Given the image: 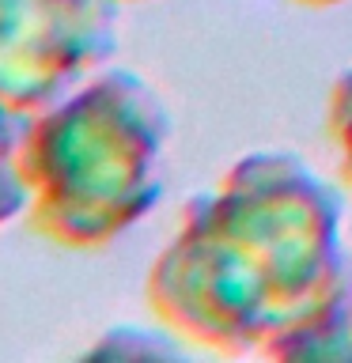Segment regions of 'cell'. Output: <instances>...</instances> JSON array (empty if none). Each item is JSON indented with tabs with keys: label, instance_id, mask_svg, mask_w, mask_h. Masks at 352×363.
Instances as JSON below:
<instances>
[{
	"label": "cell",
	"instance_id": "cell-2",
	"mask_svg": "<svg viewBox=\"0 0 352 363\" xmlns=\"http://www.w3.org/2000/svg\"><path fill=\"white\" fill-rule=\"evenodd\" d=\"M95 0H0V106L19 121L53 106L102 50Z\"/></svg>",
	"mask_w": 352,
	"mask_h": 363
},
{
	"label": "cell",
	"instance_id": "cell-1",
	"mask_svg": "<svg viewBox=\"0 0 352 363\" xmlns=\"http://www.w3.org/2000/svg\"><path fill=\"white\" fill-rule=\"evenodd\" d=\"M141 125L129 91L95 87L23 121L19 178L31 223L57 242H91L133 204Z\"/></svg>",
	"mask_w": 352,
	"mask_h": 363
},
{
	"label": "cell",
	"instance_id": "cell-3",
	"mask_svg": "<svg viewBox=\"0 0 352 363\" xmlns=\"http://www.w3.org/2000/svg\"><path fill=\"white\" fill-rule=\"evenodd\" d=\"M19 133L23 121L0 106V227L27 208V189L19 178Z\"/></svg>",
	"mask_w": 352,
	"mask_h": 363
}]
</instances>
